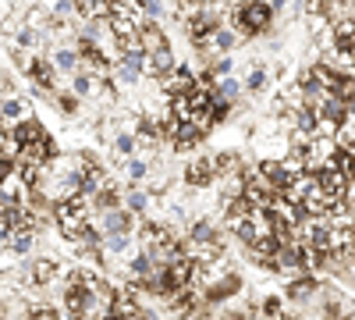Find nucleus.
<instances>
[{
    "mask_svg": "<svg viewBox=\"0 0 355 320\" xmlns=\"http://www.w3.org/2000/svg\"><path fill=\"white\" fill-rule=\"evenodd\" d=\"M57 224L68 239L82 242L89 235V203L85 196H71V199H61L57 203Z\"/></svg>",
    "mask_w": 355,
    "mask_h": 320,
    "instance_id": "1",
    "label": "nucleus"
},
{
    "mask_svg": "<svg viewBox=\"0 0 355 320\" xmlns=\"http://www.w3.org/2000/svg\"><path fill=\"white\" fill-rule=\"evenodd\" d=\"M185 178H189L192 185H206V182L214 178V167H210V160H196V164L189 167V174H185Z\"/></svg>",
    "mask_w": 355,
    "mask_h": 320,
    "instance_id": "13",
    "label": "nucleus"
},
{
    "mask_svg": "<svg viewBox=\"0 0 355 320\" xmlns=\"http://www.w3.org/2000/svg\"><path fill=\"white\" fill-rule=\"evenodd\" d=\"M139 4L150 11V15H160V0H139Z\"/></svg>",
    "mask_w": 355,
    "mask_h": 320,
    "instance_id": "33",
    "label": "nucleus"
},
{
    "mask_svg": "<svg viewBox=\"0 0 355 320\" xmlns=\"http://www.w3.org/2000/svg\"><path fill=\"white\" fill-rule=\"evenodd\" d=\"M4 142H8V132H4V128H0V146H4Z\"/></svg>",
    "mask_w": 355,
    "mask_h": 320,
    "instance_id": "42",
    "label": "nucleus"
},
{
    "mask_svg": "<svg viewBox=\"0 0 355 320\" xmlns=\"http://www.w3.org/2000/svg\"><path fill=\"white\" fill-rule=\"evenodd\" d=\"M306 256H309V249L295 246V242H284V246H277V253H274V267L299 271V267H306Z\"/></svg>",
    "mask_w": 355,
    "mask_h": 320,
    "instance_id": "4",
    "label": "nucleus"
},
{
    "mask_svg": "<svg viewBox=\"0 0 355 320\" xmlns=\"http://www.w3.org/2000/svg\"><path fill=\"white\" fill-rule=\"evenodd\" d=\"M214 43H217L220 50H227V47H234V36L227 33V28H217V33H214Z\"/></svg>",
    "mask_w": 355,
    "mask_h": 320,
    "instance_id": "23",
    "label": "nucleus"
},
{
    "mask_svg": "<svg viewBox=\"0 0 355 320\" xmlns=\"http://www.w3.org/2000/svg\"><path fill=\"white\" fill-rule=\"evenodd\" d=\"M75 4H71V0H61V4H57V15H68Z\"/></svg>",
    "mask_w": 355,
    "mask_h": 320,
    "instance_id": "38",
    "label": "nucleus"
},
{
    "mask_svg": "<svg viewBox=\"0 0 355 320\" xmlns=\"http://www.w3.org/2000/svg\"><path fill=\"white\" fill-rule=\"evenodd\" d=\"M259 174L266 178V185H270L274 192H284L288 185H291V178H288V171L281 167V164H274V160H266L263 167H259Z\"/></svg>",
    "mask_w": 355,
    "mask_h": 320,
    "instance_id": "6",
    "label": "nucleus"
},
{
    "mask_svg": "<svg viewBox=\"0 0 355 320\" xmlns=\"http://www.w3.org/2000/svg\"><path fill=\"white\" fill-rule=\"evenodd\" d=\"M196 85H199V82H196L185 68H178V71H174V78L167 82V90H171V96H189V93L196 90Z\"/></svg>",
    "mask_w": 355,
    "mask_h": 320,
    "instance_id": "9",
    "label": "nucleus"
},
{
    "mask_svg": "<svg viewBox=\"0 0 355 320\" xmlns=\"http://www.w3.org/2000/svg\"><path fill=\"white\" fill-rule=\"evenodd\" d=\"M4 118L21 125V121H28V110H25V103H18V100H8V103H4Z\"/></svg>",
    "mask_w": 355,
    "mask_h": 320,
    "instance_id": "16",
    "label": "nucleus"
},
{
    "mask_svg": "<svg viewBox=\"0 0 355 320\" xmlns=\"http://www.w3.org/2000/svg\"><path fill=\"white\" fill-rule=\"evenodd\" d=\"M352 47H355V28H352Z\"/></svg>",
    "mask_w": 355,
    "mask_h": 320,
    "instance_id": "43",
    "label": "nucleus"
},
{
    "mask_svg": "<svg viewBox=\"0 0 355 320\" xmlns=\"http://www.w3.org/2000/svg\"><path fill=\"white\" fill-rule=\"evenodd\" d=\"M75 8L89 18V22H100L110 18V0H75Z\"/></svg>",
    "mask_w": 355,
    "mask_h": 320,
    "instance_id": "8",
    "label": "nucleus"
},
{
    "mask_svg": "<svg viewBox=\"0 0 355 320\" xmlns=\"http://www.w3.org/2000/svg\"><path fill=\"white\" fill-rule=\"evenodd\" d=\"M15 139L21 142V146H33V142H40V139H46V132L33 121V118H28V121H21L18 128H15Z\"/></svg>",
    "mask_w": 355,
    "mask_h": 320,
    "instance_id": "10",
    "label": "nucleus"
},
{
    "mask_svg": "<svg viewBox=\"0 0 355 320\" xmlns=\"http://www.w3.org/2000/svg\"><path fill=\"white\" fill-rule=\"evenodd\" d=\"M206 114H210V121H224V118H227V100H224V96H210V107H206Z\"/></svg>",
    "mask_w": 355,
    "mask_h": 320,
    "instance_id": "17",
    "label": "nucleus"
},
{
    "mask_svg": "<svg viewBox=\"0 0 355 320\" xmlns=\"http://www.w3.org/2000/svg\"><path fill=\"white\" fill-rule=\"evenodd\" d=\"M8 4H11V0H0V22L8 18Z\"/></svg>",
    "mask_w": 355,
    "mask_h": 320,
    "instance_id": "41",
    "label": "nucleus"
},
{
    "mask_svg": "<svg viewBox=\"0 0 355 320\" xmlns=\"http://www.w3.org/2000/svg\"><path fill=\"white\" fill-rule=\"evenodd\" d=\"M132 146H135V142H132L128 135H121V139H117V150H121V153H132Z\"/></svg>",
    "mask_w": 355,
    "mask_h": 320,
    "instance_id": "34",
    "label": "nucleus"
},
{
    "mask_svg": "<svg viewBox=\"0 0 355 320\" xmlns=\"http://www.w3.org/2000/svg\"><path fill=\"white\" fill-rule=\"evenodd\" d=\"M142 68L150 71V75L167 71V68H171V53H167V50H157V53H150V57H142Z\"/></svg>",
    "mask_w": 355,
    "mask_h": 320,
    "instance_id": "11",
    "label": "nucleus"
},
{
    "mask_svg": "<svg viewBox=\"0 0 355 320\" xmlns=\"http://www.w3.org/2000/svg\"><path fill=\"white\" fill-rule=\"evenodd\" d=\"M110 249H125V235H110Z\"/></svg>",
    "mask_w": 355,
    "mask_h": 320,
    "instance_id": "37",
    "label": "nucleus"
},
{
    "mask_svg": "<svg viewBox=\"0 0 355 320\" xmlns=\"http://www.w3.org/2000/svg\"><path fill=\"white\" fill-rule=\"evenodd\" d=\"M132 271H135V274H150V260H146V256H139L135 264H132Z\"/></svg>",
    "mask_w": 355,
    "mask_h": 320,
    "instance_id": "31",
    "label": "nucleus"
},
{
    "mask_svg": "<svg viewBox=\"0 0 355 320\" xmlns=\"http://www.w3.org/2000/svg\"><path fill=\"white\" fill-rule=\"evenodd\" d=\"M57 65H61L64 71H71V68L78 65V57H75L71 50H57Z\"/></svg>",
    "mask_w": 355,
    "mask_h": 320,
    "instance_id": "21",
    "label": "nucleus"
},
{
    "mask_svg": "<svg viewBox=\"0 0 355 320\" xmlns=\"http://www.w3.org/2000/svg\"><path fill=\"white\" fill-rule=\"evenodd\" d=\"M18 40L28 47V43H36V33H33V28H21V33H18Z\"/></svg>",
    "mask_w": 355,
    "mask_h": 320,
    "instance_id": "35",
    "label": "nucleus"
},
{
    "mask_svg": "<svg viewBox=\"0 0 355 320\" xmlns=\"http://www.w3.org/2000/svg\"><path fill=\"white\" fill-rule=\"evenodd\" d=\"M263 313L270 317V320H284V317H281V303H277V299H266V303H263Z\"/></svg>",
    "mask_w": 355,
    "mask_h": 320,
    "instance_id": "24",
    "label": "nucleus"
},
{
    "mask_svg": "<svg viewBox=\"0 0 355 320\" xmlns=\"http://www.w3.org/2000/svg\"><path fill=\"white\" fill-rule=\"evenodd\" d=\"M348 153V160H352V167H348V178H352V174H355V150H345Z\"/></svg>",
    "mask_w": 355,
    "mask_h": 320,
    "instance_id": "39",
    "label": "nucleus"
},
{
    "mask_svg": "<svg viewBox=\"0 0 355 320\" xmlns=\"http://www.w3.org/2000/svg\"><path fill=\"white\" fill-rule=\"evenodd\" d=\"M234 22H239V28H245V33H263V28L270 25V8L252 0V4L234 11Z\"/></svg>",
    "mask_w": 355,
    "mask_h": 320,
    "instance_id": "2",
    "label": "nucleus"
},
{
    "mask_svg": "<svg viewBox=\"0 0 355 320\" xmlns=\"http://www.w3.org/2000/svg\"><path fill=\"white\" fill-rule=\"evenodd\" d=\"M135 43L142 53H157V50H167V40L157 25H139V33H135Z\"/></svg>",
    "mask_w": 355,
    "mask_h": 320,
    "instance_id": "5",
    "label": "nucleus"
},
{
    "mask_svg": "<svg viewBox=\"0 0 355 320\" xmlns=\"http://www.w3.org/2000/svg\"><path fill=\"white\" fill-rule=\"evenodd\" d=\"M132 224V217L128 214H121V210H110L107 217H103V228L110 231V235H125V228Z\"/></svg>",
    "mask_w": 355,
    "mask_h": 320,
    "instance_id": "14",
    "label": "nucleus"
},
{
    "mask_svg": "<svg viewBox=\"0 0 355 320\" xmlns=\"http://www.w3.org/2000/svg\"><path fill=\"white\" fill-rule=\"evenodd\" d=\"M316 121H320V118H316L313 107H299V110H295V125H299L302 135H313V132H316Z\"/></svg>",
    "mask_w": 355,
    "mask_h": 320,
    "instance_id": "12",
    "label": "nucleus"
},
{
    "mask_svg": "<svg viewBox=\"0 0 355 320\" xmlns=\"http://www.w3.org/2000/svg\"><path fill=\"white\" fill-rule=\"evenodd\" d=\"M309 288H313V281H309V278H299V281H291V285H288V292H291V296H306Z\"/></svg>",
    "mask_w": 355,
    "mask_h": 320,
    "instance_id": "22",
    "label": "nucleus"
},
{
    "mask_svg": "<svg viewBox=\"0 0 355 320\" xmlns=\"http://www.w3.org/2000/svg\"><path fill=\"white\" fill-rule=\"evenodd\" d=\"M274 196H277V192H274L270 185H266V178H263L259 171L245 178V192H242V199L249 203L252 210H266V207H270V199H274Z\"/></svg>",
    "mask_w": 355,
    "mask_h": 320,
    "instance_id": "3",
    "label": "nucleus"
},
{
    "mask_svg": "<svg viewBox=\"0 0 355 320\" xmlns=\"http://www.w3.org/2000/svg\"><path fill=\"white\" fill-rule=\"evenodd\" d=\"M33 75H36L43 85H50V78H53V71H50V65H46V61H33Z\"/></svg>",
    "mask_w": 355,
    "mask_h": 320,
    "instance_id": "20",
    "label": "nucleus"
},
{
    "mask_svg": "<svg viewBox=\"0 0 355 320\" xmlns=\"http://www.w3.org/2000/svg\"><path fill=\"white\" fill-rule=\"evenodd\" d=\"M89 90H93V78H89V75H78V78H75V93H89Z\"/></svg>",
    "mask_w": 355,
    "mask_h": 320,
    "instance_id": "26",
    "label": "nucleus"
},
{
    "mask_svg": "<svg viewBox=\"0 0 355 320\" xmlns=\"http://www.w3.org/2000/svg\"><path fill=\"white\" fill-rule=\"evenodd\" d=\"M217 164H220V171H231V164H234V157H231V153H224V157H220Z\"/></svg>",
    "mask_w": 355,
    "mask_h": 320,
    "instance_id": "36",
    "label": "nucleus"
},
{
    "mask_svg": "<svg viewBox=\"0 0 355 320\" xmlns=\"http://www.w3.org/2000/svg\"><path fill=\"white\" fill-rule=\"evenodd\" d=\"M28 320H57V313H53L50 306H36V310H33V317H28Z\"/></svg>",
    "mask_w": 355,
    "mask_h": 320,
    "instance_id": "25",
    "label": "nucleus"
},
{
    "mask_svg": "<svg viewBox=\"0 0 355 320\" xmlns=\"http://www.w3.org/2000/svg\"><path fill=\"white\" fill-rule=\"evenodd\" d=\"M128 207H132V210H142V207H146V196H142V192H132V196H128Z\"/></svg>",
    "mask_w": 355,
    "mask_h": 320,
    "instance_id": "29",
    "label": "nucleus"
},
{
    "mask_svg": "<svg viewBox=\"0 0 355 320\" xmlns=\"http://www.w3.org/2000/svg\"><path fill=\"white\" fill-rule=\"evenodd\" d=\"M234 93H239V85H234V78H224V82H220V96H234Z\"/></svg>",
    "mask_w": 355,
    "mask_h": 320,
    "instance_id": "28",
    "label": "nucleus"
},
{
    "mask_svg": "<svg viewBox=\"0 0 355 320\" xmlns=\"http://www.w3.org/2000/svg\"><path fill=\"white\" fill-rule=\"evenodd\" d=\"M306 8H309V11H320V8H323V0H306Z\"/></svg>",
    "mask_w": 355,
    "mask_h": 320,
    "instance_id": "40",
    "label": "nucleus"
},
{
    "mask_svg": "<svg viewBox=\"0 0 355 320\" xmlns=\"http://www.w3.org/2000/svg\"><path fill=\"white\" fill-rule=\"evenodd\" d=\"M100 203H103V207H117V192H114V189H103Z\"/></svg>",
    "mask_w": 355,
    "mask_h": 320,
    "instance_id": "30",
    "label": "nucleus"
},
{
    "mask_svg": "<svg viewBox=\"0 0 355 320\" xmlns=\"http://www.w3.org/2000/svg\"><path fill=\"white\" fill-rule=\"evenodd\" d=\"M334 146L355 150V118H352V114H345V118L338 121V128H334Z\"/></svg>",
    "mask_w": 355,
    "mask_h": 320,
    "instance_id": "7",
    "label": "nucleus"
},
{
    "mask_svg": "<svg viewBox=\"0 0 355 320\" xmlns=\"http://www.w3.org/2000/svg\"><path fill=\"white\" fill-rule=\"evenodd\" d=\"M33 278H36L40 285H50V281L57 278V267L50 264V260H40V264L33 267Z\"/></svg>",
    "mask_w": 355,
    "mask_h": 320,
    "instance_id": "15",
    "label": "nucleus"
},
{
    "mask_svg": "<svg viewBox=\"0 0 355 320\" xmlns=\"http://www.w3.org/2000/svg\"><path fill=\"white\" fill-rule=\"evenodd\" d=\"M234 288H239V281H234V278H224L217 288H210V299H214V303H217V299H227Z\"/></svg>",
    "mask_w": 355,
    "mask_h": 320,
    "instance_id": "19",
    "label": "nucleus"
},
{
    "mask_svg": "<svg viewBox=\"0 0 355 320\" xmlns=\"http://www.w3.org/2000/svg\"><path fill=\"white\" fill-rule=\"evenodd\" d=\"M128 174H132V178H142V174H146V164H142V160H132V164H128Z\"/></svg>",
    "mask_w": 355,
    "mask_h": 320,
    "instance_id": "32",
    "label": "nucleus"
},
{
    "mask_svg": "<svg viewBox=\"0 0 355 320\" xmlns=\"http://www.w3.org/2000/svg\"><path fill=\"white\" fill-rule=\"evenodd\" d=\"M263 85H266V75H263V71H256V75L249 78V90H252V93H259Z\"/></svg>",
    "mask_w": 355,
    "mask_h": 320,
    "instance_id": "27",
    "label": "nucleus"
},
{
    "mask_svg": "<svg viewBox=\"0 0 355 320\" xmlns=\"http://www.w3.org/2000/svg\"><path fill=\"white\" fill-rule=\"evenodd\" d=\"M8 242H11L15 253H25L28 246H33V231H15V235H8Z\"/></svg>",
    "mask_w": 355,
    "mask_h": 320,
    "instance_id": "18",
    "label": "nucleus"
}]
</instances>
